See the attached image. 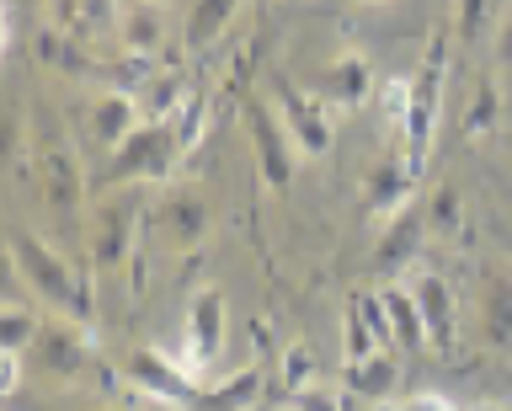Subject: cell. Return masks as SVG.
Returning a JSON list of instances; mask_svg holds the SVG:
<instances>
[{
	"mask_svg": "<svg viewBox=\"0 0 512 411\" xmlns=\"http://www.w3.org/2000/svg\"><path fill=\"white\" fill-rule=\"evenodd\" d=\"M11 273L27 283L32 299L54 305L64 321H75V326H91V321H96L91 278L80 273L70 257H59V251L48 246L43 235H32V230H22V225L11 230Z\"/></svg>",
	"mask_w": 512,
	"mask_h": 411,
	"instance_id": "obj_1",
	"label": "cell"
},
{
	"mask_svg": "<svg viewBox=\"0 0 512 411\" xmlns=\"http://www.w3.org/2000/svg\"><path fill=\"white\" fill-rule=\"evenodd\" d=\"M182 134H176V123H139L134 134L123 139L118 150L102 161V187H139V182H160L171 177V166L182 161Z\"/></svg>",
	"mask_w": 512,
	"mask_h": 411,
	"instance_id": "obj_2",
	"label": "cell"
},
{
	"mask_svg": "<svg viewBox=\"0 0 512 411\" xmlns=\"http://www.w3.org/2000/svg\"><path fill=\"white\" fill-rule=\"evenodd\" d=\"M443 75H448V38H432V54L427 65L411 75V107H406V166L422 177L427 171V150H432V134H438V113H443Z\"/></svg>",
	"mask_w": 512,
	"mask_h": 411,
	"instance_id": "obj_3",
	"label": "cell"
},
{
	"mask_svg": "<svg viewBox=\"0 0 512 411\" xmlns=\"http://www.w3.org/2000/svg\"><path fill=\"white\" fill-rule=\"evenodd\" d=\"M134 225H139V193L134 187H118L112 198L96 203L91 214V262L96 273H118L128 262V251H134Z\"/></svg>",
	"mask_w": 512,
	"mask_h": 411,
	"instance_id": "obj_4",
	"label": "cell"
},
{
	"mask_svg": "<svg viewBox=\"0 0 512 411\" xmlns=\"http://www.w3.org/2000/svg\"><path fill=\"white\" fill-rule=\"evenodd\" d=\"M246 134L256 145V166H262V182L272 193H283L288 182H294V166H299V145L288 139L283 118L272 102H246Z\"/></svg>",
	"mask_w": 512,
	"mask_h": 411,
	"instance_id": "obj_5",
	"label": "cell"
},
{
	"mask_svg": "<svg viewBox=\"0 0 512 411\" xmlns=\"http://www.w3.org/2000/svg\"><path fill=\"white\" fill-rule=\"evenodd\" d=\"M123 374L139 395H150V401H160V406H182L187 411L203 395L198 385H192L187 363H171L166 353H155V347H134V353L123 358Z\"/></svg>",
	"mask_w": 512,
	"mask_h": 411,
	"instance_id": "obj_6",
	"label": "cell"
},
{
	"mask_svg": "<svg viewBox=\"0 0 512 411\" xmlns=\"http://www.w3.org/2000/svg\"><path fill=\"white\" fill-rule=\"evenodd\" d=\"M155 225L171 251H198L208 241V230H214V209H208L198 187H166L155 198Z\"/></svg>",
	"mask_w": 512,
	"mask_h": 411,
	"instance_id": "obj_7",
	"label": "cell"
},
{
	"mask_svg": "<svg viewBox=\"0 0 512 411\" xmlns=\"http://www.w3.org/2000/svg\"><path fill=\"white\" fill-rule=\"evenodd\" d=\"M475 315H480V337H486V347L512 353V257H486L480 262Z\"/></svg>",
	"mask_w": 512,
	"mask_h": 411,
	"instance_id": "obj_8",
	"label": "cell"
},
{
	"mask_svg": "<svg viewBox=\"0 0 512 411\" xmlns=\"http://www.w3.org/2000/svg\"><path fill=\"white\" fill-rule=\"evenodd\" d=\"M27 353L38 363V374L59 379V385H75V379H86V369H91V347H86L75 321H43Z\"/></svg>",
	"mask_w": 512,
	"mask_h": 411,
	"instance_id": "obj_9",
	"label": "cell"
},
{
	"mask_svg": "<svg viewBox=\"0 0 512 411\" xmlns=\"http://www.w3.org/2000/svg\"><path fill=\"white\" fill-rule=\"evenodd\" d=\"M278 118L288 139L299 145V155H326L336 145V129H331V107L310 97V91H299L294 81H278Z\"/></svg>",
	"mask_w": 512,
	"mask_h": 411,
	"instance_id": "obj_10",
	"label": "cell"
},
{
	"mask_svg": "<svg viewBox=\"0 0 512 411\" xmlns=\"http://www.w3.org/2000/svg\"><path fill=\"white\" fill-rule=\"evenodd\" d=\"M38 187H43V198H48V209L70 219L80 209V198H86V171H80L75 161V150L70 145H38Z\"/></svg>",
	"mask_w": 512,
	"mask_h": 411,
	"instance_id": "obj_11",
	"label": "cell"
},
{
	"mask_svg": "<svg viewBox=\"0 0 512 411\" xmlns=\"http://www.w3.org/2000/svg\"><path fill=\"white\" fill-rule=\"evenodd\" d=\"M411 187H416V171L406 166V155H400V150L379 155V161L368 166V177H363V203H368V214L390 225L395 214H406Z\"/></svg>",
	"mask_w": 512,
	"mask_h": 411,
	"instance_id": "obj_12",
	"label": "cell"
},
{
	"mask_svg": "<svg viewBox=\"0 0 512 411\" xmlns=\"http://www.w3.org/2000/svg\"><path fill=\"white\" fill-rule=\"evenodd\" d=\"M219 347H224V294L203 289V294H192V305H187V358L182 363L198 374L203 363L219 358Z\"/></svg>",
	"mask_w": 512,
	"mask_h": 411,
	"instance_id": "obj_13",
	"label": "cell"
},
{
	"mask_svg": "<svg viewBox=\"0 0 512 411\" xmlns=\"http://www.w3.org/2000/svg\"><path fill=\"white\" fill-rule=\"evenodd\" d=\"M411 299H416V310H422L427 347H438V353H454V289H448V278L422 273V278L411 283Z\"/></svg>",
	"mask_w": 512,
	"mask_h": 411,
	"instance_id": "obj_14",
	"label": "cell"
},
{
	"mask_svg": "<svg viewBox=\"0 0 512 411\" xmlns=\"http://www.w3.org/2000/svg\"><path fill=\"white\" fill-rule=\"evenodd\" d=\"M139 123H144V113H139L134 91H102V97L91 102V139H96L107 155L118 150L123 139L139 129Z\"/></svg>",
	"mask_w": 512,
	"mask_h": 411,
	"instance_id": "obj_15",
	"label": "cell"
},
{
	"mask_svg": "<svg viewBox=\"0 0 512 411\" xmlns=\"http://www.w3.org/2000/svg\"><path fill=\"white\" fill-rule=\"evenodd\" d=\"M118 38L128 59H155L160 49H166V17H160V6H150V0H123V17H118Z\"/></svg>",
	"mask_w": 512,
	"mask_h": 411,
	"instance_id": "obj_16",
	"label": "cell"
},
{
	"mask_svg": "<svg viewBox=\"0 0 512 411\" xmlns=\"http://www.w3.org/2000/svg\"><path fill=\"white\" fill-rule=\"evenodd\" d=\"M368 86H374V75H368V65H363L358 54L331 59V65L315 75V97L326 102V107H358L368 97Z\"/></svg>",
	"mask_w": 512,
	"mask_h": 411,
	"instance_id": "obj_17",
	"label": "cell"
},
{
	"mask_svg": "<svg viewBox=\"0 0 512 411\" xmlns=\"http://www.w3.org/2000/svg\"><path fill=\"white\" fill-rule=\"evenodd\" d=\"M187 70H150V81H144L139 91H134V102H139V113H144V123H171L176 113L187 107Z\"/></svg>",
	"mask_w": 512,
	"mask_h": 411,
	"instance_id": "obj_18",
	"label": "cell"
},
{
	"mask_svg": "<svg viewBox=\"0 0 512 411\" xmlns=\"http://www.w3.org/2000/svg\"><path fill=\"white\" fill-rule=\"evenodd\" d=\"M32 54H38L48 70H64V75H96L102 70L86 54V38L64 33V27H38V33H32Z\"/></svg>",
	"mask_w": 512,
	"mask_h": 411,
	"instance_id": "obj_19",
	"label": "cell"
},
{
	"mask_svg": "<svg viewBox=\"0 0 512 411\" xmlns=\"http://www.w3.org/2000/svg\"><path fill=\"white\" fill-rule=\"evenodd\" d=\"M395 385H400V363H395V353L390 347H379V353H368V358H352L347 363V390L352 395H363V401H390L395 395Z\"/></svg>",
	"mask_w": 512,
	"mask_h": 411,
	"instance_id": "obj_20",
	"label": "cell"
},
{
	"mask_svg": "<svg viewBox=\"0 0 512 411\" xmlns=\"http://www.w3.org/2000/svg\"><path fill=\"white\" fill-rule=\"evenodd\" d=\"M422 235H427L422 209L395 214L390 230H384V241H379V251H374V267H379V273H395V267H406V262L416 257V246H422Z\"/></svg>",
	"mask_w": 512,
	"mask_h": 411,
	"instance_id": "obj_21",
	"label": "cell"
},
{
	"mask_svg": "<svg viewBox=\"0 0 512 411\" xmlns=\"http://www.w3.org/2000/svg\"><path fill=\"white\" fill-rule=\"evenodd\" d=\"M256 401H262V369H240L235 379L203 390L187 411H256Z\"/></svg>",
	"mask_w": 512,
	"mask_h": 411,
	"instance_id": "obj_22",
	"label": "cell"
},
{
	"mask_svg": "<svg viewBox=\"0 0 512 411\" xmlns=\"http://www.w3.org/2000/svg\"><path fill=\"white\" fill-rule=\"evenodd\" d=\"M379 299H384V315H390V326H395V342L406 347V353H422V347H427V326H422V310H416L411 289L384 283Z\"/></svg>",
	"mask_w": 512,
	"mask_h": 411,
	"instance_id": "obj_23",
	"label": "cell"
},
{
	"mask_svg": "<svg viewBox=\"0 0 512 411\" xmlns=\"http://www.w3.org/2000/svg\"><path fill=\"white\" fill-rule=\"evenodd\" d=\"M496 118H502V91H496V75L480 70L475 75V97L464 107V139H486L496 129Z\"/></svg>",
	"mask_w": 512,
	"mask_h": 411,
	"instance_id": "obj_24",
	"label": "cell"
},
{
	"mask_svg": "<svg viewBox=\"0 0 512 411\" xmlns=\"http://www.w3.org/2000/svg\"><path fill=\"white\" fill-rule=\"evenodd\" d=\"M235 6L240 0H192V17H187V49H208L224 27H230V17H235Z\"/></svg>",
	"mask_w": 512,
	"mask_h": 411,
	"instance_id": "obj_25",
	"label": "cell"
},
{
	"mask_svg": "<svg viewBox=\"0 0 512 411\" xmlns=\"http://www.w3.org/2000/svg\"><path fill=\"white\" fill-rule=\"evenodd\" d=\"M278 385H283L288 395H310V385H315V353H310L304 342L283 347V358H278Z\"/></svg>",
	"mask_w": 512,
	"mask_h": 411,
	"instance_id": "obj_26",
	"label": "cell"
},
{
	"mask_svg": "<svg viewBox=\"0 0 512 411\" xmlns=\"http://www.w3.org/2000/svg\"><path fill=\"white\" fill-rule=\"evenodd\" d=\"M118 17H123V0H75V38L86 33H118Z\"/></svg>",
	"mask_w": 512,
	"mask_h": 411,
	"instance_id": "obj_27",
	"label": "cell"
},
{
	"mask_svg": "<svg viewBox=\"0 0 512 411\" xmlns=\"http://www.w3.org/2000/svg\"><path fill=\"white\" fill-rule=\"evenodd\" d=\"M459 214H464V203H459V187H438V193L427 198V209H422V219H427V235H454L459 230Z\"/></svg>",
	"mask_w": 512,
	"mask_h": 411,
	"instance_id": "obj_28",
	"label": "cell"
},
{
	"mask_svg": "<svg viewBox=\"0 0 512 411\" xmlns=\"http://www.w3.org/2000/svg\"><path fill=\"white\" fill-rule=\"evenodd\" d=\"M38 315H27L22 305H6L0 310V347H6V353H27L32 347V337H38Z\"/></svg>",
	"mask_w": 512,
	"mask_h": 411,
	"instance_id": "obj_29",
	"label": "cell"
},
{
	"mask_svg": "<svg viewBox=\"0 0 512 411\" xmlns=\"http://www.w3.org/2000/svg\"><path fill=\"white\" fill-rule=\"evenodd\" d=\"M352 310L363 315L368 337H374L379 347H395V326H390V315H384V299L379 294H352Z\"/></svg>",
	"mask_w": 512,
	"mask_h": 411,
	"instance_id": "obj_30",
	"label": "cell"
},
{
	"mask_svg": "<svg viewBox=\"0 0 512 411\" xmlns=\"http://www.w3.org/2000/svg\"><path fill=\"white\" fill-rule=\"evenodd\" d=\"M491 11H496V0H454V27H459V38H480L491 27Z\"/></svg>",
	"mask_w": 512,
	"mask_h": 411,
	"instance_id": "obj_31",
	"label": "cell"
},
{
	"mask_svg": "<svg viewBox=\"0 0 512 411\" xmlns=\"http://www.w3.org/2000/svg\"><path fill=\"white\" fill-rule=\"evenodd\" d=\"M176 123V134H182V150H198V139H203V123H208V107H203V91H192L187 107L171 118Z\"/></svg>",
	"mask_w": 512,
	"mask_h": 411,
	"instance_id": "obj_32",
	"label": "cell"
},
{
	"mask_svg": "<svg viewBox=\"0 0 512 411\" xmlns=\"http://www.w3.org/2000/svg\"><path fill=\"white\" fill-rule=\"evenodd\" d=\"M406 107H411V81H384V118L400 134L406 129Z\"/></svg>",
	"mask_w": 512,
	"mask_h": 411,
	"instance_id": "obj_33",
	"label": "cell"
},
{
	"mask_svg": "<svg viewBox=\"0 0 512 411\" xmlns=\"http://www.w3.org/2000/svg\"><path fill=\"white\" fill-rule=\"evenodd\" d=\"M374 411H459V406L443 401V395H411V401H379Z\"/></svg>",
	"mask_w": 512,
	"mask_h": 411,
	"instance_id": "obj_34",
	"label": "cell"
},
{
	"mask_svg": "<svg viewBox=\"0 0 512 411\" xmlns=\"http://www.w3.org/2000/svg\"><path fill=\"white\" fill-rule=\"evenodd\" d=\"M491 54H496V70H512V11L502 17V27H496V43H491Z\"/></svg>",
	"mask_w": 512,
	"mask_h": 411,
	"instance_id": "obj_35",
	"label": "cell"
},
{
	"mask_svg": "<svg viewBox=\"0 0 512 411\" xmlns=\"http://www.w3.org/2000/svg\"><path fill=\"white\" fill-rule=\"evenodd\" d=\"M16 385H22V353H6L0 358V390L16 395Z\"/></svg>",
	"mask_w": 512,
	"mask_h": 411,
	"instance_id": "obj_36",
	"label": "cell"
},
{
	"mask_svg": "<svg viewBox=\"0 0 512 411\" xmlns=\"http://www.w3.org/2000/svg\"><path fill=\"white\" fill-rule=\"evenodd\" d=\"M475 411H512V406H475Z\"/></svg>",
	"mask_w": 512,
	"mask_h": 411,
	"instance_id": "obj_37",
	"label": "cell"
},
{
	"mask_svg": "<svg viewBox=\"0 0 512 411\" xmlns=\"http://www.w3.org/2000/svg\"><path fill=\"white\" fill-rule=\"evenodd\" d=\"M6 6H27V0H6Z\"/></svg>",
	"mask_w": 512,
	"mask_h": 411,
	"instance_id": "obj_38",
	"label": "cell"
},
{
	"mask_svg": "<svg viewBox=\"0 0 512 411\" xmlns=\"http://www.w3.org/2000/svg\"><path fill=\"white\" fill-rule=\"evenodd\" d=\"M507 257H512V235H507Z\"/></svg>",
	"mask_w": 512,
	"mask_h": 411,
	"instance_id": "obj_39",
	"label": "cell"
},
{
	"mask_svg": "<svg viewBox=\"0 0 512 411\" xmlns=\"http://www.w3.org/2000/svg\"><path fill=\"white\" fill-rule=\"evenodd\" d=\"M150 6H160V0H150Z\"/></svg>",
	"mask_w": 512,
	"mask_h": 411,
	"instance_id": "obj_40",
	"label": "cell"
},
{
	"mask_svg": "<svg viewBox=\"0 0 512 411\" xmlns=\"http://www.w3.org/2000/svg\"><path fill=\"white\" fill-rule=\"evenodd\" d=\"M256 411H262V406H256Z\"/></svg>",
	"mask_w": 512,
	"mask_h": 411,
	"instance_id": "obj_41",
	"label": "cell"
}]
</instances>
